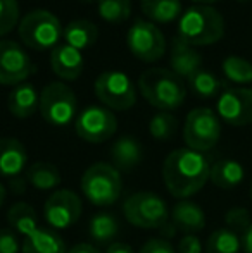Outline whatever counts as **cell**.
<instances>
[{
	"label": "cell",
	"mask_w": 252,
	"mask_h": 253,
	"mask_svg": "<svg viewBox=\"0 0 252 253\" xmlns=\"http://www.w3.org/2000/svg\"><path fill=\"white\" fill-rule=\"evenodd\" d=\"M209 159L192 148H176L162 164V181L169 193L178 200H189V197L199 193L209 181Z\"/></svg>",
	"instance_id": "cell-1"
},
{
	"label": "cell",
	"mask_w": 252,
	"mask_h": 253,
	"mask_svg": "<svg viewBox=\"0 0 252 253\" xmlns=\"http://www.w3.org/2000/svg\"><path fill=\"white\" fill-rule=\"evenodd\" d=\"M225 35V19L212 5H192L178 19L176 38L190 47L214 45Z\"/></svg>",
	"instance_id": "cell-2"
},
{
	"label": "cell",
	"mask_w": 252,
	"mask_h": 253,
	"mask_svg": "<svg viewBox=\"0 0 252 253\" xmlns=\"http://www.w3.org/2000/svg\"><path fill=\"white\" fill-rule=\"evenodd\" d=\"M138 91L152 107L161 112H171L183 105L187 90L183 80L171 69L151 67L138 78Z\"/></svg>",
	"instance_id": "cell-3"
},
{
	"label": "cell",
	"mask_w": 252,
	"mask_h": 253,
	"mask_svg": "<svg viewBox=\"0 0 252 253\" xmlns=\"http://www.w3.org/2000/svg\"><path fill=\"white\" fill-rule=\"evenodd\" d=\"M121 172L112 164H92L81 176V193L92 205L109 207L121 197Z\"/></svg>",
	"instance_id": "cell-4"
},
{
	"label": "cell",
	"mask_w": 252,
	"mask_h": 253,
	"mask_svg": "<svg viewBox=\"0 0 252 253\" xmlns=\"http://www.w3.org/2000/svg\"><path fill=\"white\" fill-rule=\"evenodd\" d=\"M19 38L28 48L38 52L54 50L62 38V24L57 16L45 9H35L19 21Z\"/></svg>",
	"instance_id": "cell-5"
},
{
	"label": "cell",
	"mask_w": 252,
	"mask_h": 253,
	"mask_svg": "<svg viewBox=\"0 0 252 253\" xmlns=\"http://www.w3.org/2000/svg\"><path fill=\"white\" fill-rule=\"evenodd\" d=\"M123 213L131 226L161 231L166 229L171 215L166 202L152 191H138L130 195L123 203Z\"/></svg>",
	"instance_id": "cell-6"
},
{
	"label": "cell",
	"mask_w": 252,
	"mask_h": 253,
	"mask_svg": "<svg viewBox=\"0 0 252 253\" xmlns=\"http://www.w3.org/2000/svg\"><path fill=\"white\" fill-rule=\"evenodd\" d=\"M221 138V119L214 110L199 107L187 114L183 126V140L187 148L197 152H209L218 145Z\"/></svg>",
	"instance_id": "cell-7"
},
{
	"label": "cell",
	"mask_w": 252,
	"mask_h": 253,
	"mask_svg": "<svg viewBox=\"0 0 252 253\" xmlns=\"http://www.w3.org/2000/svg\"><path fill=\"white\" fill-rule=\"evenodd\" d=\"M74 91L62 81L49 83L40 93V114L45 123L64 127L76 117Z\"/></svg>",
	"instance_id": "cell-8"
},
{
	"label": "cell",
	"mask_w": 252,
	"mask_h": 253,
	"mask_svg": "<svg viewBox=\"0 0 252 253\" xmlns=\"http://www.w3.org/2000/svg\"><path fill=\"white\" fill-rule=\"evenodd\" d=\"M97 98L109 110H128L137 102V88L130 76L121 71H105L95 80Z\"/></svg>",
	"instance_id": "cell-9"
},
{
	"label": "cell",
	"mask_w": 252,
	"mask_h": 253,
	"mask_svg": "<svg viewBox=\"0 0 252 253\" xmlns=\"http://www.w3.org/2000/svg\"><path fill=\"white\" fill-rule=\"evenodd\" d=\"M126 45L131 55L142 62H157L164 57L166 40L157 26L151 21L137 19L126 33Z\"/></svg>",
	"instance_id": "cell-10"
},
{
	"label": "cell",
	"mask_w": 252,
	"mask_h": 253,
	"mask_svg": "<svg viewBox=\"0 0 252 253\" xmlns=\"http://www.w3.org/2000/svg\"><path fill=\"white\" fill-rule=\"evenodd\" d=\"M74 131L87 143H104L118 131V119L104 105H88L76 116Z\"/></svg>",
	"instance_id": "cell-11"
},
{
	"label": "cell",
	"mask_w": 252,
	"mask_h": 253,
	"mask_svg": "<svg viewBox=\"0 0 252 253\" xmlns=\"http://www.w3.org/2000/svg\"><path fill=\"white\" fill-rule=\"evenodd\" d=\"M216 114L230 126H249L252 124V90L242 86L223 90L216 102Z\"/></svg>",
	"instance_id": "cell-12"
},
{
	"label": "cell",
	"mask_w": 252,
	"mask_h": 253,
	"mask_svg": "<svg viewBox=\"0 0 252 253\" xmlns=\"http://www.w3.org/2000/svg\"><path fill=\"white\" fill-rule=\"evenodd\" d=\"M83 210L81 198L71 190H57L47 198L44 217L52 229H67L78 222Z\"/></svg>",
	"instance_id": "cell-13"
},
{
	"label": "cell",
	"mask_w": 252,
	"mask_h": 253,
	"mask_svg": "<svg viewBox=\"0 0 252 253\" xmlns=\"http://www.w3.org/2000/svg\"><path fill=\"white\" fill-rule=\"evenodd\" d=\"M33 73L30 55L19 43L12 40H0V84H21Z\"/></svg>",
	"instance_id": "cell-14"
},
{
	"label": "cell",
	"mask_w": 252,
	"mask_h": 253,
	"mask_svg": "<svg viewBox=\"0 0 252 253\" xmlns=\"http://www.w3.org/2000/svg\"><path fill=\"white\" fill-rule=\"evenodd\" d=\"M83 64L85 60L81 52L69 45H57L50 52V67L61 80L74 81L83 73Z\"/></svg>",
	"instance_id": "cell-15"
},
{
	"label": "cell",
	"mask_w": 252,
	"mask_h": 253,
	"mask_svg": "<svg viewBox=\"0 0 252 253\" xmlns=\"http://www.w3.org/2000/svg\"><path fill=\"white\" fill-rule=\"evenodd\" d=\"M173 229L183 231L187 234L199 233L205 227V213L201 205L190 200H178L171 210Z\"/></svg>",
	"instance_id": "cell-16"
},
{
	"label": "cell",
	"mask_w": 252,
	"mask_h": 253,
	"mask_svg": "<svg viewBox=\"0 0 252 253\" xmlns=\"http://www.w3.org/2000/svg\"><path fill=\"white\" fill-rule=\"evenodd\" d=\"M28 164L26 147L16 138H0V177L19 176Z\"/></svg>",
	"instance_id": "cell-17"
},
{
	"label": "cell",
	"mask_w": 252,
	"mask_h": 253,
	"mask_svg": "<svg viewBox=\"0 0 252 253\" xmlns=\"http://www.w3.org/2000/svg\"><path fill=\"white\" fill-rule=\"evenodd\" d=\"M169 66H171V71L178 78L189 80L197 71L202 69V57L194 47L187 45L180 38H175L173 40L171 57H169Z\"/></svg>",
	"instance_id": "cell-18"
},
{
	"label": "cell",
	"mask_w": 252,
	"mask_h": 253,
	"mask_svg": "<svg viewBox=\"0 0 252 253\" xmlns=\"http://www.w3.org/2000/svg\"><path fill=\"white\" fill-rule=\"evenodd\" d=\"M9 112L17 119H26L31 117L40 109V95L37 88L30 83H21L10 91L9 100H7Z\"/></svg>",
	"instance_id": "cell-19"
},
{
	"label": "cell",
	"mask_w": 252,
	"mask_h": 253,
	"mask_svg": "<svg viewBox=\"0 0 252 253\" xmlns=\"http://www.w3.org/2000/svg\"><path fill=\"white\" fill-rule=\"evenodd\" d=\"M142 155H144V152H142L140 141L131 136L119 138L111 147L112 166L119 172H130V170H133L142 162Z\"/></svg>",
	"instance_id": "cell-20"
},
{
	"label": "cell",
	"mask_w": 252,
	"mask_h": 253,
	"mask_svg": "<svg viewBox=\"0 0 252 253\" xmlns=\"http://www.w3.org/2000/svg\"><path fill=\"white\" fill-rule=\"evenodd\" d=\"M244 177H246V169L235 159H221L214 162L209 174V181L221 190H233L242 184Z\"/></svg>",
	"instance_id": "cell-21"
},
{
	"label": "cell",
	"mask_w": 252,
	"mask_h": 253,
	"mask_svg": "<svg viewBox=\"0 0 252 253\" xmlns=\"http://www.w3.org/2000/svg\"><path fill=\"white\" fill-rule=\"evenodd\" d=\"M21 253H67L66 243L54 229L38 227L24 236Z\"/></svg>",
	"instance_id": "cell-22"
},
{
	"label": "cell",
	"mask_w": 252,
	"mask_h": 253,
	"mask_svg": "<svg viewBox=\"0 0 252 253\" xmlns=\"http://www.w3.org/2000/svg\"><path fill=\"white\" fill-rule=\"evenodd\" d=\"M140 9L154 24H169L183 14L180 0H140Z\"/></svg>",
	"instance_id": "cell-23"
},
{
	"label": "cell",
	"mask_w": 252,
	"mask_h": 253,
	"mask_svg": "<svg viewBox=\"0 0 252 253\" xmlns=\"http://www.w3.org/2000/svg\"><path fill=\"white\" fill-rule=\"evenodd\" d=\"M99 30L92 21L87 19H76L69 23L64 28L62 38L66 40V45L76 48V50H83L88 48L97 42Z\"/></svg>",
	"instance_id": "cell-24"
},
{
	"label": "cell",
	"mask_w": 252,
	"mask_h": 253,
	"mask_svg": "<svg viewBox=\"0 0 252 253\" xmlns=\"http://www.w3.org/2000/svg\"><path fill=\"white\" fill-rule=\"evenodd\" d=\"M26 181L40 191L54 190L61 184V172L50 162H37L26 170Z\"/></svg>",
	"instance_id": "cell-25"
},
{
	"label": "cell",
	"mask_w": 252,
	"mask_h": 253,
	"mask_svg": "<svg viewBox=\"0 0 252 253\" xmlns=\"http://www.w3.org/2000/svg\"><path fill=\"white\" fill-rule=\"evenodd\" d=\"M7 220L12 226V229H16V233L23 234V236H28L35 229H38V215L30 203H14L7 212Z\"/></svg>",
	"instance_id": "cell-26"
},
{
	"label": "cell",
	"mask_w": 252,
	"mask_h": 253,
	"mask_svg": "<svg viewBox=\"0 0 252 253\" xmlns=\"http://www.w3.org/2000/svg\"><path fill=\"white\" fill-rule=\"evenodd\" d=\"M242 252V241L239 233L228 229V227H219L209 234L205 241V253H240Z\"/></svg>",
	"instance_id": "cell-27"
},
{
	"label": "cell",
	"mask_w": 252,
	"mask_h": 253,
	"mask_svg": "<svg viewBox=\"0 0 252 253\" xmlns=\"http://www.w3.org/2000/svg\"><path fill=\"white\" fill-rule=\"evenodd\" d=\"M189 86L192 93L199 98H212L223 93V81L211 71L201 69L189 78Z\"/></svg>",
	"instance_id": "cell-28"
},
{
	"label": "cell",
	"mask_w": 252,
	"mask_h": 253,
	"mask_svg": "<svg viewBox=\"0 0 252 253\" xmlns=\"http://www.w3.org/2000/svg\"><path fill=\"white\" fill-rule=\"evenodd\" d=\"M118 231L119 224L116 217L105 212L95 213L90 220V226H88V234L97 243H111L118 236Z\"/></svg>",
	"instance_id": "cell-29"
},
{
	"label": "cell",
	"mask_w": 252,
	"mask_h": 253,
	"mask_svg": "<svg viewBox=\"0 0 252 253\" xmlns=\"http://www.w3.org/2000/svg\"><path fill=\"white\" fill-rule=\"evenodd\" d=\"M223 74L226 80L237 84H251L252 83V62L244 57L230 55L221 64Z\"/></svg>",
	"instance_id": "cell-30"
},
{
	"label": "cell",
	"mask_w": 252,
	"mask_h": 253,
	"mask_svg": "<svg viewBox=\"0 0 252 253\" xmlns=\"http://www.w3.org/2000/svg\"><path fill=\"white\" fill-rule=\"evenodd\" d=\"M99 16L109 24H123L131 16V0H99Z\"/></svg>",
	"instance_id": "cell-31"
},
{
	"label": "cell",
	"mask_w": 252,
	"mask_h": 253,
	"mask_svg": "<svg viewBox=\"0 0 252 253\" xmlns=\"http://www.w3.org/2000/svg\"><path fill=\"white\" fill-rule=\"evenodd\" d=\"M178 129V119L169 112H159L149 123V133L154 140L168 141L175 136Z\"/></svg>",
	"instance_id": "cell-32"
},
{
	"label": "cell",
	"mask_w": 252,
	"mask_h": 253,
	"mask_svg": "<svg viewBox=\"0 0 252 253\" xmlns=\"http://www.w3.org/2000/svg\"><path fill=\"white\" fill-rule=\"evenodd\" d=\"M19 26V3L17 0H0V37H5Z\"/></svg>",
	"instance_id": "cell-33"
},
{
	"label": "cell",
	"mask_w": 252,
	"mask_h": 253,
	"mask_svg": "<svg viewBox=\"0 0 252 253\" xmlns=\"http://www.w3.org/2000/svg\"><path fill=\"white\" fill-rule=\"evenodd\" d=\"M225 222L228 229L235 231V233L240 231V234H242L252 224L251 212L246 207H232V209L225 213Z\"/></svg>",
	"instance_id": "cell-34"
},
{
	"label": "cell",
	"mask_w": 252,
	"mask_h": 253,
	"mask_svg": "<svg viewBox=\"0 0 252 253\" xmlns=\"http://www.w3.org/2000/svg\"><path fill=\"white\" fill-rule=\"evenodd\" d=\"M138 253H178V252H176V248L168 240H164V238H154V240H149L140 248Z\"/></svg>",
	"instance_id": "cell-35"
},
{
	"label": "cell",
	"mask_w": 252,
	"mask_h": 253,
	"mask_svg": "<svg viewBox=\"0 0 252 253\" xmlns=\"http://www.w3.org/2000/svg\"><path fill=\"white\" fill-rule=\"evenodd\" d=\"M0 253H19V241L12 231L0 229Z\"/></svg>",
	"instance_id": "cell-36"
},
{
	"label": "cell",
	"mask_w": 252,
	"mask_h": 253,
	"mask_svg": "<svg viewBox=\"0 0 252 253\" xmlns=\"http://www.w3.org/2000/svg\"><path fill=\"white\" fill-rule=\"evenodd\" d=\"M178 253H202V243L195 234H185L178 243Z\"/></svg>",
	"instance_id": "cell-37"
},
{
	"label": "cell",
	"mask_w": 252,
	"mask_h": 253,
	"mask_svg": "<svg viewBox=\"0 0 252 253\" xmlns=\"http://www.w3.org/2000/svg\"><path fill=\"white\" fill-rule=\"evenodd\" d=\"M240 241H242V252L252 253V224L240 234Z\"/></svg>",
	"instance_id": "cell-38"
},
{
	"label": "cell",
	"mask_w": 252,
	"mask_h": 253,
	"mask_svg": "<svg viewBox=\"0 0 252 253\" xmlns=\"http://www.w3.org/2000/svg\"><path fill=\"white\" fill-rule=\"evenodd\" d=\"M105 253H135V252L130 245L121 243V241H112L107 250H105Z\"/></svg>",
	"instance_id": "cell-39"
},
{
	"label": "cell",
	"mask_w": 252,
	"mask_h": 253,
	"mask_svg": "<svg viewBox=\"0 0 252 253\" xmlns=\"http://www.w3.org/2000/svg\"><path fill=\"white\" fill-rule=\"evenodd\" d=\"M67 253H99L97 248L94 245H88V243H78L74 247H71Z\"/></svg>",
	"instance_id": "cell-40"
},
{
	"label": "cell",
	"mask_w": 252,
	"mask_h": 253,
	"mask_svg": "<svg viewBox=\"0 0 252 253\" xmlns=\"http://www.w3.org/2000/svg\"><path fill=\"white\" fill-rule=\"evenodd\" d=\"M192 2H195L197 5H211V3L219 2V0H192Z\"/></svg>",
	"instance_id": "cell-41"
},
{
	"label": "cell",
	"mask_w": 252,
	"mask_h": 253,
	"mask_svg": "<svg viewBox=\"0 0 252 253\" xmlns=\"http://www.w3.org/2000/svg\"><path fill=\"white\" fill-rule=\"evenodd\" d=\"M5 195H7L5 188H3V184L0 183V207L3 205V200H5Z\"/></svg>",
	"instance_id": "cell-42"
},
{
	"label": "cell",
	"mask_w": 252,
	"mask_h": 253,
	"mask_svg": "<svg viewBox=\"0 0 252 253\" xmlns=\"http://www.w3.org/2000/svg\"><path fill=\"white\" fill-rule=\"evenodd\" d=\"M81 2H85V3H94V2H99V0H81Z\"/></svg>",
	"instance_id": "cell-43"
},
{
	"label": "cell",
	"mask_w": 252,
	"mask_h": 253,
	"mask_svg": "<svg viewBox=\"0 0 252 253\" xmlns=\"http://www.w3.org/2000/svg\"><path fill=\"white\" fill-rule=\"evenodd\" d=\"M249 197H251V203H252V181H251V188H249Z\"/></svg>",
	"instance_id": "cell-44"
},
{
	"label": "cell",
	"mask_w": 252,
	"mask_h": 253,
	"mask_svg": "<svg viewBox=\"0 0 252 253\" xmlns=\"http://www.w3.org/2000/svg\"><path fill=\"white\" fill-rule=\"evenodd\" d=\"M237 2H249V0H237Z\"/></svg>",
	"instance_id": "cell-45"
},
{
	"label": "cell",
	"mask_w": 252,
	"mask_h": 253,
	"mask_svg": "<svg viewBox=\"0 0 252 253\" xmlns=\"http://www.w3.org/2000/svg\"><path fill=\"white\" fill-rule=\"evenodd\" d=\"M251 42H252V38H251Z\"/></svg>",
	"instance_id": "cell-46"
}]
</instances>
